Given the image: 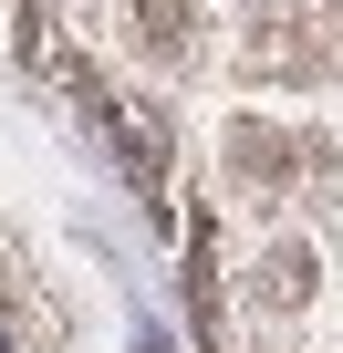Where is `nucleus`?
Wrapping results in <instances>:
<instances>
[{
	"label": "nucleus",
	"instance_id": "nucleus-1",
	"mask_svg": "<svg viewBox=\"0 0 343 353\" xmlns=\"http://www.w3.org/2000/svg\"><path fill=\"white\" fill-rule=\"evenodd\" d=\"M0 353H11V332H0Z\"/></svg>",
	"mask_w": 343,
	"mask_h": 353
}]
</instances>
